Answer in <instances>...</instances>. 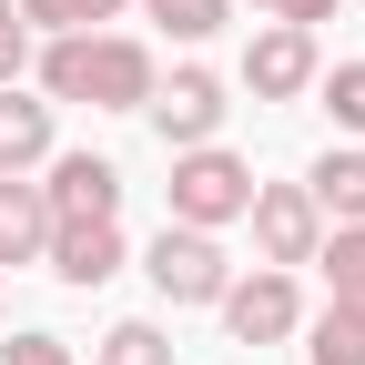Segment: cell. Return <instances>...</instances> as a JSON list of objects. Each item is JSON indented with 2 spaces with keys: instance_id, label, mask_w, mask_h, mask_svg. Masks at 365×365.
<instances>
[{
  "instance_id": "6",
  "label": "cell",
  "mask_w": 365,
  "mask_h": 365,
  "mask_svg": "<svg viewBox=\"0 0 365 365\" xmlns=\"http://www.w3.org/2000/svg\"><path fill=\"white\" fill-rule=\"evenodd\" d=\"M41 203H51V223H122V163L112 153H51Z\"/></svg>"
},
{
  "instance_id": "9",
  "label": "cell",
  "mask_w": 365,
  "mask_h": 365,
  "mask_svg": "<svg viewBox=\"0 0 365 365\" xmlns=\"http://www.w3.org/2000/svg\"><path fill=\"white\" fill-rule=\"evenodd\" d=\"M41 264L61 274V284H112V274L132 264V244H122V223H51V244H41Z\"/></svg>"
},
{
  "instance_id": "20",
  "label": "cell",
  "mask_w": 365,
  "mask_h": 365,
  "mask_svg": "<svg viewBox=\"0 0 365 365\" xmlns=\"http://www.w3.org/2000/svg\"><path fill=\"white\" fill-rule=\"evenodd\" d=\"M0 365H71V345L31 325V335H11V345H0Z\"/></svg>"
},
{
  "instance_id": "16",
  "label": "cell",
  "mask_w": 365,
  "mask_h": 365,
  "mask_svg": "<svg viewBox=\"0 0 365 365\" xmlns=\"http://www.w3.org/2000/svg\"><path fill=\"white\" fill-rule=\"evenodd\" d=\"M143 21L173 31V41H213L223 21H234V0H143Z\"/></svg>"
},
{
  "instance_id": "8",
  "label": "cell",
  "mask_w": 365,
  "mask_h": 365,
  "mask_svg": "<svg viewBox=\"0 0 365 365\" xmlns=\"http://www.w3.org/2000/svg\"><path fill=\"white\" fill-rule=\"evenodd\" d=\"M314 71H325V51H314V31H294V21H264L244 41V91L254 102H294V91H314Z\"/></svg>"
},
{
  "instance_id": "23",
  "label": "cell",
  "mask_w": 365,
  "mask_h": 365,
  "mask_svg": "<svg viewBox=\"0 0 365 365\" xmlns=\"http://www.w3.org/2000/svg\"><path fill=\"white\" fill-rule=\"evenodd\" d=\"M254 11H274V0H254Z\"/></svg>"
},
{
  "instance_id": "10",
  "label": "cell",
  "mask_w": 365,
  "mask_h": 365,
  "mask_svg": "<svg viewBox=\"0 0 365 365\" xmlns=\"http://www.w3.org/2000/svg\"><path fill=\"white\" fill-rule=\"evenodd\" d=\"M61 143H51V102L21 81H0V173H41Z\"/></svg>"
},
{
  "instance_id": "21",
  "label": "cell",
  "mask_w": 365,
  "mask_h": 365,
  "mask_svg": "<svg viewBox=\"0 0 365 365\" xmlns=\"http://www.w3.org/2000/svg\"><path fill=\"white\" fill-rule=\"evenodd\" d=\"M325 11H335V0H274V21H294V31H314Z\"/></svg>"
},
{
  "instance_id": "17",
  "label": "cell",
  "mask_w": 365,
  "mask_h": 365,
  "mask_svg": "<svg viewBox=\"0 0 365 365\" xmlns=\"http://www.w3.org/2000/svg\"><path fill=\"white\" fill-rule=\"evenodd\" d=\"M314 102L335 112V132H365V61H335V71H314Z\"/></svg>"
},
{
  "instance_id": "2",
  "label": "cell",
  "mask_w": 365,
  "mask_h": 365,
  "mask_svg": "<svg viewBox=\"0 0 365 365\" xmlns=\"http://www.w3.org/2000/svg\"><path fill=\"white\" fill-rule=\"evenodd\" d=\"M163 223H193V234H223V223H244L254 203V163L244 153H223V143H193V153H173V182H163Z\"/></svg>"
},
{
  "instance_id": "22",
  "label": "cell",
  "mask_w": 365,
  "mask_h": 365,
  "mask_svg": "<svg viewBox=\"0 0 365 365\" xmlns=\"http://www.w3.org/2000/svg\"><path fill=\"white\" fill-rule=\"evenodd\" d=\"M122 11H132V0H81V31H91V21H122Z\"/></svg>"
},
{
  "instance_id": "4",
  "label": "cell",
  "mask_w": 365,
  "mask_h": 365,
  "mask_svg": "<svg viewBox=\"0 0 365 365\" xmlns=\"http://www.w3.org/2000/svg\"><path fill=\"white\" fill-rule=\"evenodd\" d=\"M244 223H254V254H264L274 274L314 264V244H325V213H314V193H304V182H254Z\"/></svg>"
},
{
  "instance_id": "14",
  "label": "cell",
  "mask_w": 365,
  "mask_h": 365,
  "mask_svg": "<svg viewBox=\"0 0 365 365\" xmlns=\"http://www.w3.org/2000/svg\"><path fill=\"white\" fill-rule=\"evenodd\" d=\"M304 365H365V314H345V304H325V314H304Z\"/></svg>"
},
{
  "instance_id": "15",
  "label": "cell",
  "mask_w": 365,
  "mask_h": 365,
  "mask_svg": "<svg viewBox=\"0 0 365 365\" xmlns=\"http://www.w3.org/2000/svg\"><path fill=\"white\" fill-rule=\"evenodd\" d=\"M91 365H173V335L153 325V314H122V325L102 335V355Z\"/></svg>"
},
{
  "instance_id": "3",
  "label": "cell",
  "mask_w": 365,
  "mask_h": 365,
  "mask_svg": "<svg viewBox=\"0 0 365 365\" xmlns=\"http://www.w3.org/2000/svg\"><path fill=\"white\" fill-rule=\"evenodd\" d=\"M143 274L163 304H223V284H234V254H223L213 234H193V223H163V234L143 244Z\"/></svg>"
},
{
  "instance_id": "12",
  "label": "cell",
  "mask_w": 365,
  "mask_h": 365,
  "mask_svg": "<svg viewBox=\"0 0 365 365\" xmlns=\"http://www.w3.org/2000/svg\"><path fill=\"white\" fill-rule=\"evenodd\" d=\"M304 193H314V213H325V223H365V153H325V163H314L304 173Z\"/></svg>"
},
{
  "instance_id": "11",
  "label": "cell",
  "mask_w": 365,
  "mask_h": 365,
  "mask_svg": "<svg viewBox=\"0 0 365 365\" xmlns=\"http://www.w3.org/2000/svg\"><path fill=\"white\" fill-rule=\"evenodd\" d=\"M41 244H51L41 182H31V173H0V274H11V264H41Z\"/></svg>"
},
{
  "instance_id": "18",
  "label": "cell",
  "mask_w": 365,
  "mask_h": 365,
  "mask_svg": "<svg viewBox=\"0 0 365 365\" xmlns=\"http://www.w3.org/2000/svg\"><path fill=\"white\" fill-rule=\"evenodd\" d=\"M21 71H31V21L0 0V81H21Z\"/></svg>"
},
{
  "instance_id": "19",
  "label": "cell",
  "mask_w": 365,
  "mask_h": 365,
  "mask_svg": "<svg viewBox=\"0 0 365 365\" xmlns=\"http://www.w3.org/2000/svg\"><path fill=\"white\" fill-rule=\"evenodd\" d=\"M11 11L31 21V41H51V31H81V0H11Z\"/></svg>"
},
{
  "instance_id": "13",
  "label": "cell",
  "mask_w": 365,
  "mask_h": 365,
  "mask_svg": "<svg viewBox=\"0 0 365 365\" xmlns=\"http://www.w3.org/2000/svg\"><path fill=\"white\" fill-rule=\"evenodd\" d=\"M314 264H325V304L365 314V223H325V244H314Z\"/></svg>"
},
{
  "instance_id": "1",
  "label": "cell",
  "mask_w": 365,
  "mask_h": 365,
  "mask_svg": "<svg viewBox=\"0 0 365 365\" xmlns=\"http://www.w3.org/2000/svg\"><path fill=\"white\" fill-rule=\"evenodd\" d=\"M31 71H41V102H91V112H143L153 102V41H132V31H51L31 51Z\"/></svg>"
},
{
  "instance_id": "7",
  "label": "cell",
  "mask_w": 365,
  "mask_h": 365,
  "mask_svg": "<svg viewBox=\"0 0 365 365\" xmlns=\"http://www.w3.org/2000/svg\"><path fill=\"white\" fill-rule=\"evenodd\" d=\"M153 132H163V153H193V143H213V132H223V112H234V102H223V81L213 71H193V61H182L173 81H153Z\"/></svg>"
},
{
  "instance_id": "5",
  "label": "cell",
  "mask_w": 365,
  "mask_h": 365,
  "mask_svg": "<svg viewBox=\"0 0 365 365\" xmlns=\"http://www.w3.org/2000/svg\"><path fill=\"white\" fill-rule=\"evenodd\" d=\"M223 335L234 345H284L294 325H304V294H294V274H274V264H254V274H234L223 284Z\"/></svg>"
}]
</instances>
